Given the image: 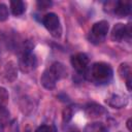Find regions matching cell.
<instances>
[{
  "mask_svg": "<svg viewBox=\"0 0 132 132\" xmlns=\"http://www.w3.org/2000/svg\"><path fill=\"white\" fill-rule=\"evenodd\" d=\"M112 68L109 64L104 62H97L92 65L90 75L92 79L98 84H107L112 78Z\"/></svg>",
  "mask_w": 132,
  "mask_h": 132,
  "instance_id": "obj_1",
  "label": "cell"
},
{
  "mask_svg": "<svg viewBox=\"0 0 132 132\" xmlns=\"http://www.w3.org/2000/svg\"><path fill=\"white\" fill-rule=\"evenodd\" d=\"M42 23H43L44 27L52 33L53 36H55V37L61 36L62 29H61V25H60V20L56 13L50 12V13L45 14L42 19Z\"/></svg>",
  "mask_w": 132,
  "mask_h": 132,
  "instance_id": "obj_2",
  "label": "cell"
},
{
  "mask_svg": "<svg viewBox=\"0 0 132 132\" xmlns=\"http://www.w3.org/2000/svg\"><path fill=\"white\" fill-rule=\"evenodd\" d=\"M19 66H20V69L25 73H29V72L33 71L37 67L36 56L34 54H32L31 52L23 53V55L20 59V62H19Z\"/></svg>",
  "mask_w": 132,
  "mask_h": 132,
  "instance_id": "obj_3",
  "label": "cell"
},
{
  "mask_svg": "<svg viewBox=\"0 0 132 132\" xmlns=\"http://www.w3.org/2000/svg\"><path fill=\"white\" fill-rule=\"evenodd\" d=\"M131 36V27L122 23H118L111 30L110 37L113 41H122L123 39Z\"/></svg>",
  "mask_w": 132,
  "mask_h": 132,
  "instance_id": "obj_4",
  "label": "cell"
},
{
  "mask_svg": "<svg viewBox=\"0 0 132 132\" xmlns=\"http://www.w3.org/2000/svg\"><path fill=\"white\" fill-rule=\"evenodd\" d=\"M108 28L109 26L106 21H99L95 23L91 30V40L92 41L97 40L100 42V40H102L104 36L107 34Z\"/></svg>",
  "mask_w": 132,
  "mask_h": 132,
  "instance_id": "obj_5",
  "label": "cell"
},
{
  "mask_svg": "<svg viewBox=\"0 0 132 132\" xmlns=\"http://www.w3.org/2000/svg\"><path fill=\"white\" fill-rule=\"evenodd\" d=\"M71 65L77 72H82L89 65V58L84 53L75 54L71 57Z\"/></svg>",
  "mask_w": 132,
  "mask_h": 132,
  "instance_id": "obj_6",
  "label": "cell"
},
{
  "mask_svg": "<svg viewBox=\"0 0 132 132\" xmlns=\"http://www.w3.org/2000/svg\"><path fill=\"white\" fill-rule=\"evenodd\" d=\"M57 80H58V79L56 78L55 74L52 72V70H51L50 68L45 69V70L43 71L41 77H40V82H41V85H42L45 89H47V90L54 89V88L56 87Z\"/></svg>",
  "mask_w": 132,
  "mask_h": 132,
  "instance_id": "obj_7",
  "label": "cell"
},
{
  "mask_svg": "<svg viewBox=\"0 0 132 132\" xmlns=\"http://www.w3.org/2000/svg\"><path fill=\"white\" fill-rule=\"evenodd\" d=\"M114 13L119 18H124L128 15L131 11V3L129 1H118L113 7Z\"/></svg>",
  "mask_w": 132,
  "mask_h": 132,
  "instance_id": "obj_8",
  "label": "cell"
},
{
  "mask_svg": "<svg viewBox=\"0 0 132 132\" xmlns=\"http://www.w3.org/2000/svg\"><path fill=\"white\" fill-rule=\"evenodd\" d=\"M106 103L113 108H121L127 104V99L119 94H112L106 99Z\"/></svg>",
  "mask_w": 132,
  "mask_h": 132,
  "instance_id": "obj_9",
  "label": "cell"
},
{
  "mask_svg": "<svg viewBox=\"0 0 132 132\" xmlns=\"http://www.w3.org/2000/svg\"><path fill=\"white\" fill-rule=\"evenodd\" d=\"M120 76L126 80V86L128 90H131V68L127 63H122L118 69Z\"/></svg>",
  "mask_w": 132,
  "mask_h": 132,
  "instance_id": "obj_10",
  "label": "cell"
},
{
  "mask_svg": "<svg viewBox=\"0 0 132 132\" xmlns=\"http://www.w3.org/2000/svg\"><path fill=\"white\" fill-rule=\"evenodd\" d=\"M85 112L89 118H97L104 113V108L97 103H89L85 107Z\"/></svg>",
  "mask_w": 132,
  "mask_h": 132,
  "instance_id": "obj_11",
  "label": "cell"
},
{
  "mask_svg": "<svg viewBox=\"0 0 132 132\" xmlns=\"http://www.w3.org/2000/svg\"><path fill=\"white\" fill-rule=\"evenodd\" d=\"M50 69L55 74V76H56V78L58 80L59 79H62V78H65L67 76V69H66V67L62 63L55 62V63H53L51 65Z\"/></svg>",
  "mask_w": 132,
  "mask_h": 132,
  "instance_id": "obj_12",
  "label": "cell"
},
{
  "mask_svg": "<svg viewBox=\"0 0 132 132\" xmlns=\"http://www.w3.org/2000/svg\"><path fill=\"white\" fill-rule=\"evenodd\" d=\"M16 69H15V66L12 62H8L5 67H4V70H3V76L6 80L8 81H13L15 78H16Z\"/></svg>",
  "mask_w": 132,
  "mask_h": 132,
  "instance_id": "obj_13",
  "label": "cell"
},
{
  "mask_svg": "<svg viewBox=\"0 0 132 132\" xmlns=\"http://www.w3.org/2000/svg\"><path fill=\"white\" fill-rule=\"evenodd\" d=\"M10 9L13 15H21L25 11V4L21 0H13L10 2Z\"/></svg>",
  "mask_w": 132,
  "mask_h": 132,
  "instance_id": "obj_14",
  "label": "cell"
},
{
  "mask_svg": "<svg viewBox=\"0 0 132 132\" xmlns=\"http://www.w3.org/2000/svg\"><path fill=\"white\" fill-rule=\"evenodd\" d=\"M0 132H19L18 122L15 120H9L0 126Z\"/></svg>",
  "mask_w": 132,
  "mask_h": 132,
  "instance_id": "obj_15",
  "label": "cell"
},
{
  "mask_svg": "<svg viewBox=\"0 0 132 132\" xmlns=\"http://www.w3.org/2000/svg\"><path fill=\"white\" fill-rule=\"evenodd\" d=\"M84 132H106V128L102 123L95 122V123L88 124L85 127Z\"/></svg>",
  "mask_w": 132,
  "mask_h": 132,
  "instance_id": "obj_16",
  "label": "cell"
},
{
  "mask_svg": "<svg viewBox=\"0 0 132 132\" xmlns=\"http://www.w3.org/2000/svg\"><path fill=\"white\" fill-rule=\"evenodd\" d=\"M9 95L5 88L0 87V107H5L8 103Z\"/></svg>",
  "mask_w": 132,
  "mask_h": 132,
  "instance_id": "obj_17",
  "label": "cell"
},
{
  "mask_svg": "<svg viewBox=\"0 0 132 132\" xmlns=\"http://www.w3.org/2000/svg\"><path fill=\"white\" fill-rule=\"evenodd\" d=\"M8 8L4 3H0V22H4L8 19Z\"/></svg>",
  "mask_w": 132,
  "mask_h": 132,
  "instance_id": "obj_18",
  "label": "cell"
},
{
  "mask_svg": "<svg viewBox=\"0 0 132 132\" xmlns=\"http://www.w3.org/2000/svg\"><path fill=\"white\" fill-rule=\"evenodd\" d=\"M62 117H63V121L64 122H69L72 118V109L70 107H65L63 109V112H62Z\"/></svg>",
  "mask_w": 132,
  "mask_h": 132,
  "instance_id": "obj_19",
  "label": "cell"
},
{
  "mask_svg": "<svg viewBox=\"0 0 132 132\" xmlns=\"http://www.w3.org/2000/svg\"><path fill=\"white\" fill-rule=\"evenodd\" d=\"M51 5H52V2H51V1H48V0H41V1H37V6H38V8H40V9H42V10H44V9L48 8Z\"/></svg>",
  "mask_w": 132,
  "mask_h": 132,
  "instance_id": "obj_20",
  "label": "cell"
},
{
  "mask_svg": "<svg viewBox=\"0 0 132 132\" xmlns=\"http://www.w3.org/2000/svg\"><path fill=\"white\" fill-rule=\"evenodd\" d=\"M35 132H52V131H51V128H50L48 126H46V125H42V126L38 127V128L36 129Z\"/></svg>",
  "mask_w": 132,
  "mask_h": 132,
  "instance_id": "obj_21",
  "label": "cell"
},
{
  "mask_svg": "<svg viewBox=\"0 0 132 132\" xmlns=\"http://www.w3.org/2000/svg\"><path fill=\"white\" fill-rule=\"evenodd\" d=\"M127 127H128L129 131H131V119H129V120L127 121Z\"/></svg>",
  "mask_w": 132,
  "mask_h": 132,
  "instance_id": "obj_22",
  "label": "cell"
},
{
  "mask_svg": "<svg viewBox=\"0 0 132 132\" xmlns=\"http://www.w3.org/2000/svg\"><path fill=\"white\" fill-rule=\"evenodd\" d=\"M68 132H80L79 130H77V129H75V128H73V129H70Z\"/></svg>",
  "mask_w": 132,
  "mask_h": 132,
  "instance_id": "obj_23",
  "label": "cell"
}]
</instances>
